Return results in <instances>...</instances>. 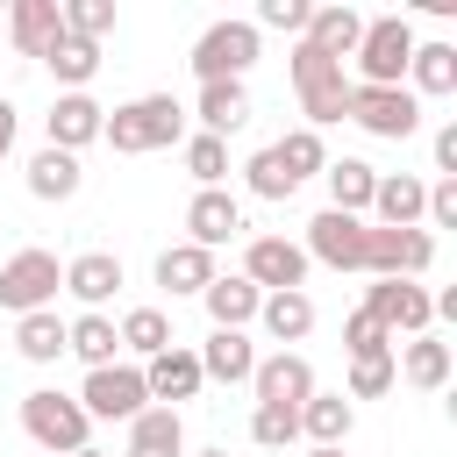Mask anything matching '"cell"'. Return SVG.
Here are the masks:
<instances>
[{
    "label": "cell",
    "mask_w": 457,
    "mask_h": 457,
    "mask_svg": "<svg viewBox=\"0 0 457 457\" xmlns=\"http://www.w3.org/2000/svg\"><path fill=\"white\" fill-rule=\"evenodd\" d=\"M100 143H114L121 157L171 150V143H186V107H179L171 93H136V100L107 107V121H100Z\"/></svg>",
    "instance_id": "6da1fadb"
},
{
    "label": "cell",
    "mask_w": 457,
    "mask_h": 457,
    "mask_svg": "<svg viewBox=\"0 0 457 457\" xmlns=\"http://www.w3.org/2000/svg\"><path fill=\"white\" fill-rule=\"evenodd\" d=\"M407 57H414V21L407 14H371L357 50H350V64H357L350 86H407Z\"/></svg>",
    "instance_id": "7a4b0ae2"
},
{
    "label": "cell",
    "mask_w": 457,
    "mask_h": 457,
    "mask_svg": "<svg viewBox=\"0 0 457 457\" xmlns=\"http://www.w3.org/2000/svg\"><path fill=\"white\" fill-rule=\"evenodd\" d=\"M293 93H300V114H307L314 136L350 114V71H343L336 57L307 50V43H293Z\"/></svg>",
    "instance_id": "3957f363"
},
{
    "label": "cell",
    "mask_w": 457,
    "mask_h": 457,
    "mask_svg": "<svg viewBox=\"0 0 457 457\" xmlns=\"http://www.w3.org/2000/svg\"><path fill=\"white\" fill-rule=\"evenodd\" d=\"M21 428H29V443H36V450H50V457L86 450V436H93L86 407H79L71 393H57V386H36V393L21 400Z\"/></svg>",
    "instance_id": "277c9868"
},
{
    "label": "cell",
    "mask_w": 457,
    "mask_h": 457,
    "mask_svg": "<svg viewBox=\"0 0 457 457\" xmlns=\"http://www.w3.org/2000/svg\"><path fill=\"white\" fill-rule=\"evenodd\" d=\"M64 293V264H57V250H14L7 264H0V307L21 321V314H36V307H50Z\"/></svg>",
    "instance_id": "5b68a950"
},
{
    "label": "cell",
    "mask_w": 457,
    "mask_h": 457,
    "mask_svg": "<svg viewBox=\"0 0 457 457\" xmlns=\"http://www.w3.org/2000/svg\"><path fill=\"white\" fill-rule=\"evenodd\" d=\"M343 121H357L364 136H378V143H407L414 129H421V100L407 93V86H350V114Z\"/></svg>",
    "instance_id": "8992f818"
},
{
    "label": "cell",
    "mask_w": 457,
    "mask_h": 457,
    "mask_svg": "<svg viewBox=\"0 0 457 457\" xmlns=\"http://www.w3.org/2000/svg\"><path fill=\"white\" fill-rule=\"evenodd\" d=\"M364 314L400 343V336H428L436 300H428V286H421V278H371V286H364Z\"/></svg>",
    "instance_id": "52a82bcc"
},
{
    "label": "cell",
    "mask_w": 457,
    "mask_h": 457,
    "mask_svg": "<svg viewBox=\"0 0 457 457\" xmlns=\"http://www.w3.org/2000/svg\"><path fill=\"white\" fill-rule=\"evenodd\" d=\"M257 50H264V36H257L250 21H214V29H200V43H193V79H200V86L243 79V71L257 64Z\"/></svg>",
    "instance_id": "ba28073f"
},
{
    "label": "cell",
    "mask_w": 457,
    "mask_h": 457,
    "mask_svg": "<svg viewBox=\"0 0 457 457\" xmlns=\"http://www.w3.org/2000/svg\"><path fill=\"white\" fill-rule=\"evenodd\" d=\"M71 400L86 407V421H136V414L150 407L143 364H100V371H86V386H79Z\"/></svg>",
    "instance_id": "9c48e42d"
},
{
    "label": "cell",
    "mask_w": 457,
    "mask_h": 457,
    "mask_svg": "<svg viewBox=\"0 0 457 457\" xmlns=\"http://www.w3.org/2000/svg\"><path fill=\"white\" fill-rule=\"evenodd\" d=\"M364 236H371V221H357V214H336V207H321L314 221H307V264H328V271H364Z\"/></svg>",
    "instance_id": "30bf717a"
},
{
    "label": "cell",
    "mask_w": 457,
    "mask_h": 457,
    "mask_svg": "<svg viewBox=\"0 0 457 457\" xmlns=\"http://www.w3.org/2000/svg\"><path fill=\"white\" fill-rule=\"evenodd\" d=\"M436 264V236L428 228H371L364 236V271L371 278H421Z\"/></svg>",
    "instance_id": "8fae6325"
},
{
    "label": "cell",
    "mask_w": 457,
    "mask_h": 457,
    "mask_svg": "<svg viewBox=\"0 0 457 457\" xmlns=\"http://www.w3.org/2000/svg\"><path fill=\"white\" fill-rule=\"evenodd\" d=\"M243 278L257 293H300L307 286V250L293 236H250L243 243Z\"/></svg>",
    "instance_id": "7c38bea8"
},
{
    "label": "cell",
    "mask_w": 457,
    "mask_h": 457,
    "mask_svg": "<svg viewBox=\"0 0 457 457\" xmlns=\"http://www.w3.org/2000/svg\"><path fill=\"white\" fill-rule=\"evenodd\" d=\"M100 121H107V107H100L93 93H57L50 114H43V136H50V150L79 157L86 143H100Z\"/></svg>",
    "instance_id": "4fadbf2b"
},
{
    "label": "cell",
    "mask_w": 457,
    "mask_h": 457,
    "mask_svg": "<svg viewBox=\"0 0 457 457\" xmlns=\"http://www.w3.org/2000/svg\"><path fill=\"white\" fill-rule=\"evenodd\" d=\"M236 236H243V200H236L228 186H207V193L186 200V243L221 250V243H236Z\"/></svg>",
    "instance_id": "5bb4252c"
},
{
    "label": "cell",
    "mask_w": 457,
    "mask_h": 457,
    "mask_svg": "<svg viewBox=\"0 0 457 457\" xmlns=\"http://www.w3.org/2000/svg\"><path fill=\"white\" fill-rule=\"evenodd\" d=\"M250 393H257V407H300L314 393V364L300 350H271V357H257Z\"/></svg>",
    "instance_id": "9a60e30c"
},
{
    "label": "cell",
    "mask_w": 457,
    "mask_h": 457,
    "mask_svg": "<svg viewBox=\"0 0 457 457\" xmlns=\"http://www.w3.org/2000/svg\"><path fill=\"white\" fill-rule=\"evenodd\" d=\"M7 36H14L21 57L43 64V57L64 43V0H14V7H7Z\"/></svg>",
    "instance_id": "2e32d148"
},
{
    "label": "cell",
    "mask_w": 457,
    "mask_h": 457,
    "mask_svg": "<svg viewBox=\"0 0 457 457\" xmlns=\"http://www.w3.org/2000/svg\"><path fill=\"white\" fill-rule=\"evenodd\" d=\"M421 207H428V179L378 171V186H371V228H421Z\"/></svg>",
    "instance_id": "e0dca14e"
},
{
    "label": "cell",
    "mask_w": 457,
    "mask_h": 457,
    "mask_svg": "<svg viewBox=\"0 0 457 457\" xmlns=\"http://www.w3.org/2000/svg\"><path fill=\"white\" fill-rule=\"evenodd\" d=\"M207 378H200V357L186 350V343H171V350H157L150 364H143V393H150V407H179V400H193Z\"/></svg>",
    "instance_id": "ac0fdd59"
},
{
    "label": "cell",
    "mask_w": 457,
    "mask_h": 457,
    "mask_svg": "<svg viewBox=\"0 0 457 457\" xmlns=\"http://www.w3.org/2000/svg\"><path fill=\"white\" fill-rule=\"evenodd\" d=\"M64 293H71L86 314H100V307L121 293V257H114V250H79V257L64 264Z\"/></svg>",
    "instance_id": "d6986e66"
},
{
    "label": "cell",
    "mask_w": 457,
    "mask_h": 457,
    "mask_svg": "<svg viewBox=\"0 0 457 457\" xmlns=\"http://www.w3.org/2000/svg\"><path fill=\"white\" fill-rule=\"evenodd\" d=\"M357 36H364V14H357V7H343V0L307 7V29H300V43H307V50H321V57H336V64H350Z\"/></svg>",
    "instance_id": "ffe728a7"
},
{
    "label": "cell",
    "mask_w": 457,
    "mask_h": 457,
    "mask_svg": "<svg viewBox=\"0 0 457 457\" xmlns=\"http://www.w3.org/2000/svg\"><path fill=\"white\" fill-rule=\"evenodd\" d=\"M193 357H200V378H221V386H250V371H257V343L243 328H214Z\"/></svg>",
    "instance_id": "44dd1931"
},
{
    "label": "cell",
    "mask_w": 457,
    "mask_h": 457,
    "mask_svg": "<svg viewBox=\"0 0 457 457\" xmlns=\"http://www.w3.org/2000/svg\"><path fill=\"white\" fill-rule=\"evenodd\" d=\"M450 343L443 336H407V343H393V371L407 378V386H421V393H443L450 386Z\"/></svg>",
    "instance_id": "7402d4cb"
},
{
    "label": "cell",
    "mask_w": 457,
    "mask_h": 457,
    "mask_svg": "<svg viewBox=\"0 0 457 457\" xmlns=\"http://www.w3.org/2000/svg\"><path fill=\"white\" fill-rule=\"evenodd\" d=\"M350 428H357V407H350L343 393H321V386H314V393L300 400V436H307L314 450H343Z\"/></svg>",
    "instance_id": "603a6c76"
},
{
    "label": "cell",
    "mask_w": 457,
    "mask_h": 457,
    "mask_svg": "<svg viewBox=\"0 0 457 457\" xmlns=\"http://www.w3.org/2000/svg\"><path fill=\"white\" fill-rule=\"evenodd\" d=\"M200 307H207V321H214V328H250V321H257V307H264V293H257L243 271H228V278L214 271V286L200 293Z\"/></svg>",
    "instance_id": "cb8c5ba5"
},
{
    "label": "cell",
    "mask_w": 457,
    "mask_h": 457,
    "mask_svg": "<svg viewBox=\"0 0 457 457\" xmlns=\"http://www.w3.org/2000/svg\"><path fill=\"white\" fill-rule=\"evenodd\" d=\"M121 457H186V421L179 407H143L129 421V450Z\"/></svg>",
    "instance_id": "d4e9b609"
},
{
    "label": "cell",
    "mask_w": 457,
    "mask_h": 457,
    "mask_svg": "<svg viewBox=\"0 0 457 457\" xmlns=\"http://www.w3.org/2000/svg\"><path fill=\"white\" fill-rule=\"evenodd\" d=\"M407 93H414V100L457 93V43H414V57H407Z\"/></svg>",
    "instance_id": "484cf974"
},
{
    "label": "cell",
    "mask_w": 457,
    "mask_h": 457,
    "mask_svg": "<svg viewBox=\"0 0 457 457\" xmlns=\"http://www.w3.org/2000/svg\"><path fill=\"white\" fill-rule=\"evenodd\" d=\"M200 136H236L243 121H250V93H243V79H214V86H200Z\"/></svg>",
    "instance_id": "4316f807"
},
{
    "label": "cell",
    "mask_w": 457,
    "mask_h": 457,
    "mask_svg": "<svg viewBox=\"0 0 457 457\" xmlns=\"http://www.w3.org/2000/svg\"><path fill=\"white\" fill-rule=\"evenodd\" d=\"M321 179H328V207H336V214H357V221L371 214V186H378V171H371L364 157H328Z\"/></svg>",
    "instance_id": "83f0119b"
},
{
    "label": "cell",
    "mask_w": 457,
    "mask_h": 457,
    "mask_svg": "<svg viewBox=\"0 0 457 457\" xmlns=\"http://www.w3.org/2000/svg\"><path fill=\"white\" fill-rule=\"evenodd\" d=\"M257 321H264V336H271L278 350H293V343L314 336V300H307V293H264Z\"/></svg>",
    "instance_id": "f1b7e54d"
},
{
    "label": "cell",
    "mask_w": 457,
    "mask_h": 457,
    "mask_svg": "<svg viewBox=\"0 0 457 457\" xmlns=\"http://www.w3.org/2000/svg\"><path fill=\"white\" fill-rule=\"evenodd\" d=\"M157 286H164V293H207V286H214V250L171 243V250L157 257Z\"/></svg>",
    "instance_id": "f546056e"
},
{
    "label": "cell",
    "mask_w": 457,
    "mask_h": 457,
    "mask_svg": "<svg viewBox=\"0 0 457 457\" xmlns=\"http://www.w3.org/2000/svg\"><path fill=\"white\" fill-rule=\"evenodd\" d=\"M79 186H86L79 157H64V150H50V143L29 157V193H36V200H50V207H57V200H71Z\"/></svg>",
    "instance_id": "4dcf8cb0"
},
{
    "label": "cell",
    "mask_w": 457,
    "mask_h": 457,
    "mask_svg": "<svg viewBox=\"0 0 457 457\" xmlns=\"http://www.w3.org/2000/svg\"><path fill=\"white\" fill-rule=\"evenodd\" d=\"M114 350H121V336H114L107 314H79V321H64V357H79L86 371L114 364Z\"/></svg>",
    "instance_id": "1f68e13d"
},
{
    "label": "cell",
    "mask_w": 457,
    "mask_h": 457,
    "mask_svg": "<svg viewBox=\"0 0 457 457\" xmlns=\"http://www.w3.org/2000/svg\"><path fill=\"white\" fill-rule=\"evenodd\" d=\"M114 336H121V350H129V357H143V364H150L157 350H171V314H164V307H129V314L114 321Z\"/></svg>",
    "instance_id": "d6a6232c"
},
{
    "label": "cell",
    "mask_w": 457,
    "mask_h": 457,
    "mask_svg": "<svg viewBox=\"0 0 457 457\" xmlns=\"http://www.w3.org/2000/svg\"><path fill=\"white\" fill-rule=\"evenodd\" d=\"M14 350H21L29 364H57V357H64V321H57V307L21 314V321H14Z\"/></svg>",
    "instance_id": "836d02e7"
},
{
    "label": "cell",
    "mask_w": 457,
    "mask_h": 457,
    "mask_svg": "<svg viewBox=\"0 0 457 457\" xmlns=\"http://www.w3.org/2000/svg\"><path fill=\"white\" fill-rule=\"evenodd\" d=\"M271 157L286 164V179H293V186H307V179H321V171H328V150H321V136H314V129H286V136L271 143Z\"/></svg>",
    "instance_id": "e575fe53"
},
{
    "label": "cell",
    "mask_w": 457,
    "mask_h": 457,
    "mask_svg": "<svg viewBox=\"0 0 457 457\" xmlns=\"http://www.w3.org/2000/svg\"><path fill=\"white\" fill-rule=\"evenodd\" d=\"M43 64H50V79H57L64 93H86V86H93V71H100V43H79V36H64V43H57Z\"/></svg>",
    "instance_id": "d590c367"
},
{
    "label": "cell",
    "mask_w": 457,
    "mask_h": 457,
    "mask_svg": "<svg viewBox=\"0 0 457 457\" xmlns=\"http://www.w3.org/2000/svg\"><path fill=\"white\" fill-rule=\"evenodd\" d=\"M186 171L200 179V193H207V186H221V179H228V143L193 129V136H186Z\"/></svg>",
    "instance_id": "8d00e7d4"
},
{
    "label": "cell",
    "mask_w": 457,
    "mask_h": 457,
    "mask_svg": "<svg viewBox=\"0 0 457 457\" xmlns=\"http://www.w3.org/2000/svg\"><path fill=\"white\" fill-rule=\"evenodd\" d=\"M250 443H257V450L300 443V407H250Z\"/></svg>",
    "instance_id": "74e56055"
},
{
    "label": "cell",
    "mask_w": 457,
    "mask_h": 457,
    "mask_svg": "<svg viewBox=\"0 0 457 457\" xmlns=\"http://www.w3.org/2000/svg\"><path fill=\"white\" fill-rule=\"evenodd\" d=\"M64 36H79V43L114 36V0H64Z\"/></svg>",
    "instance_id": "f35d334b"
},
{
    "label": "cell",
    "mask_w": 457,
    "mask_h": 457,
    "mask_svg": "<svg viewBox=\"0 0 457 457\" xmlns=\"http://www.w3.org/2000/svg\"><path fill=\"white\" fill-rule=\"evenodd\" d=\"M243 186H250V193H257V200H293V193H300V186H293V179H286V164H278V157H271V143H264V150H257V157H250V164H243Z\"/></svg>",
    "instance_id": "ab89813d"
},
{
    "label": "cell",
    "mask_w": 457,
    "mask_h": 457,
    "mask_svg": "<svg viewBox=\"0 0 457 457\" xmlns=\"http://www.w3.org/2000/svg\"><path fill=\"white\" fill-rule=\"evenodd\" d=\"M393 350H378V357H350V393L343 400H378V393H393Z\"/></svg>",
    "instance_id": "60d3db41"
},
{
    "label": "cell",
    "mask_w": 457,
    "mask_h": 457,
    "mask_svg": "<svg viewBox=\"0 0 457 457\" xmlns=\"http://www.w3.org/2000/svg\"><path fill=\"white\" fill-rule=\"evenodd\" d=\"M343 350H350V357H378V350H393V336H386V328L357 307V314L343 321Z\"/></svg>",
    "instance_id": "b9f144b4"
},
{
    "label": "cell",
    "mask_w": 457,
    "mask_h": 457,
    "mask_svg": "<svg viewBox=\"0 0 457 457\" xmlns=\"http://www.w3.org/2000/svg\"><path fill=\"white\" fill-rule=\"evenodd\" d=\"M257 36L264 29H286V36H300L307 29V0H257V21H250Z\"/></svg>",
    "instance_id": "7bdbcfd3"
},
{
    "label": "cell",
    "mask_w": 457,
    "mask_h": 457,
    "mask_svg": "<svg viewBox=\"0 0 457 457\" xmlns=\"http://www.w3.org/2000/svg\"><path fill=\"white\" fill-rule=\"evenodd\" d=\"M421 228H457V179H436V186H428Z\"/></svg>",
    "instance_id": "ee69618b"
},
{
    "label": "cell",
    "mask_w": 457,
    "mask_h": 457,
    "mask_svg": "<svg viewBox=\"0 0 457 457\" xmlns=\"http://www.w3.org/2000/svg\"><path fill=\"white\" fill-rule=\"evenodd\" d=\"M436 179H457V121L436 129Z\"/></svg>",
    "instance_id": "f6af8a7d"
},
{
    "label": "cell",
    "mask_w": 457,
    "mask_h": 457,
    "mask_svg": "<svg viewBox=\"0 0 457 457\" xmlns=\"http://www.w3.org/2000/svg\"><path fill=\"white\" fill-rule=\"evenodd\" d=\"M14 129H21V114H14V100L0 93V157H14Z\"/></svg>",
    "instance_id": "bcb514c9"
},
{
    "label": "cell",
    "mask_w": 457,
    "mask_h": 457,
    "mask_svg": "<svg viewBox=\"0 0 457 457\" xmlns=\"http://www.w3.org/2000/svg\"><path fill=\"white\" fill-rule=\"evenodd\" d=\"M71 457H107V450H93V443H86V450H71Z\"/></svg>",
    "instance_id": "7dc6e473"
},
{
    "label": "cell",
    "mask_w": 457,
    "mask_h": 457,
    "mask_svg": "<svg viewBox=\"0 0 457 457\" xmlns=\"http://www.w3.org/2000/svg\"><path fill=\"white\" fill-rule=\"evenodd\" d=\"M193 457H228V450H193Z\"/></svg>",
    "instance_id": "c3c4849f"
},
{
    "label": "cell",
    "mask_w": 457,
    "mask_h": 457,
    "mask_svg": "<svg viewBox=\"0 0 457 457\" xmlns=\"http://www.w3.org/2000/svg\"><path fill=\"white\" fill-rule=\"evenodd\" d=\"M307 457H343V450H307Z\"/></svg>",
    "instance_id": "681fc988"
}]
</instances>
